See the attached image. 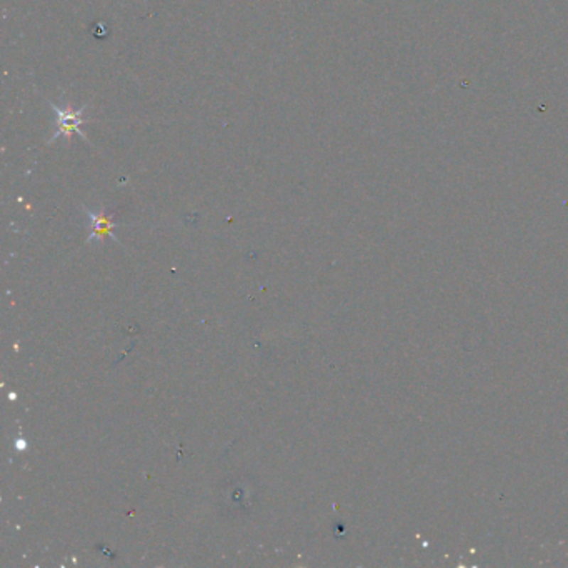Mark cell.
I'll use <instances>...</instances> for the list:
<instances>
[{"label":"cell","instance_id":"1","mask_svg":"<svg viewBox=\"0 0 568 568\" xmlns=\"http://www.w3.org/2000/svg\"><path fill=\"white\" fill-rule=\"evenodd\" d=\"M48 105L52 107V110L55 112V115H57V130L53 132L52 137L48 139L47 144H52L53 140H57L59 137H67V140L70 142L72 134L80 135L85 142H89V140H87V135L82 132V129H80L82 125L89 122V120L84 119L85 105L80 107V109H77V110L72 109L70 104L57 105V104H53L52 100H48Z\"/></svg>","mask_w":568,"mask_h":568},{"label":"cell","instance_id":"2","mask_svg":"<svg viewBox=\"0 0 568 568\" xmlns=\"http://www.w3.org/2000/svg\"><path fill=\"white\" fill-rule=\"evenodd\" d=\"M87 213H89L90 227H92L90 240L105 239V237H112V239H115V235H114L115 222H114V218H112V215H109V213L104 210H100V212L87 210Z\"/></svg>","mask_w":568,"mask_h":568}]
</instances>
